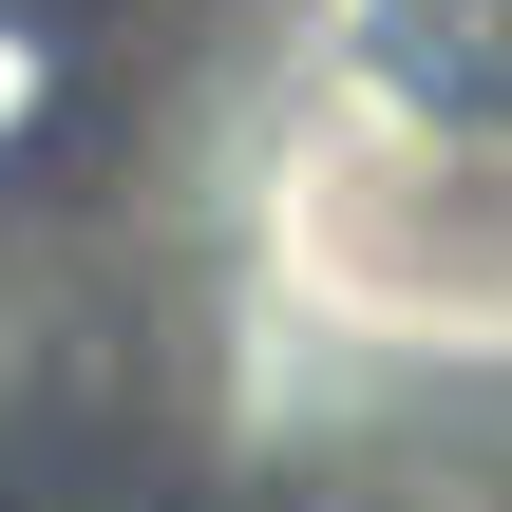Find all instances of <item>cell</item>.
I'll list each match as a JSON object with an SVG mask.
<instances>
[{"mask_svg":"<svg viewBox=\"0 0 512 512\" xmlns=\"http://www.w3.org/2000/svg\"><path fill=\"white\" fill-rule=\"evenodd\" d=\"M285 512H512V475L456 456V437H323L285 475Z\"/></svg>","mask_w":512,"mask_h":512,"instance_id":"6da1fadb","label":"cell"},{"mask_svg":"<svg viewBox=\"0 0 512 512\" xmlns=\"http://www.w3.org/2000/svg\"><path fill=\"white\" fill-rule=\"evenodd\" d=\"M38 95H57V19H38V0H0V171H19Z\"/></svg>","mask_w":512,"mask_h":512,"instance_id":"7a4b0ae2","label":"cell"}]
</instances>
